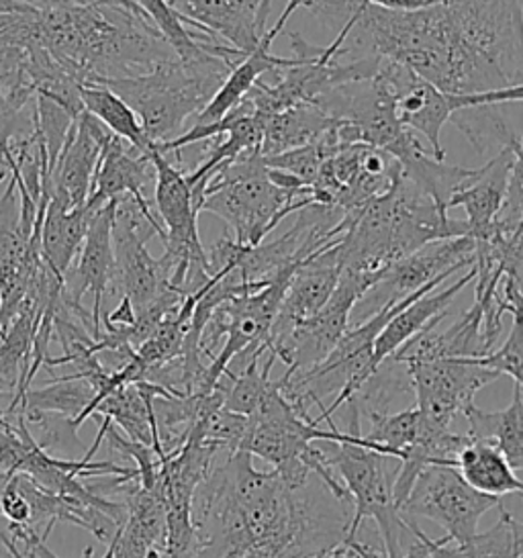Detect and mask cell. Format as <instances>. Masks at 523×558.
<instances>
[{"label":"cell","instance_id":"cell-1","mask_svg":"<svg viewBox=\"0 0 523 558\" xmlns=\"http://www.w3.org/2000/svg\"><path fill=\"white\" fill-rule=\"evenodd\" d=\"M378 56L411 68L450 95L520 86L522 0H441L417 11L362 2L342 58Z\"/></svg>","mask_w":523,"mask_h":558},{"label":"cell","instance_id":"cell-2","mask_svg":"<svg viewBox=\"0 0 523 558\" xmlns=\"http://www.w3.org/2000/svg\"><path fill=\"white\" fill-rule=\"evenodd\" d=\"M37 19L44 46L82 84L146 74L179 58L135 0H90Z\"/></svg>","mask_w":523,"mask_h":558},{"label":"cell","instance_id":"cell-3","mask_svg":"<svg viewBox=\"0 0 523 558\" xmlns=\"http://www.w3.org/2000/svg\"><path fill=\"white\" fill-rule=\"evenodd\" d=\"M340 231L342 268L382 272L431 242L469 235V221L452 219L401 174L389 193L345 211Z\"/></svg>","mask_w":523,"mask_h":558},{"label":"cell","instance_id":"cell-4","mask_svg":"<svg viewBox=\"0 0 523 558\" xmlns=\"http://www.w3.org/2000/svg\"><path fill=\"white\" fill-rule=\"evenodd\" d=\"M233 66L221 56L193 62L177 58L146 74L100 84L130 105L147 140L158 146L179 137L184 123L211 102Z\"/></svg>","mask_w":523,"mask_h":558},{"label":"cell","instance_id":"cell-5","mask_svg":"<svg viewBox=\"0 0 523 558\" xmlns=\"http://www.w3.org/2000/svg\"><path fill=\"white\" fill-rule=\"evenodd\" d=\"M315 205L311 189L287 191L268 179L260 149L247 151L212 174L200 211L221 217L240 246H258L291 214Z\"/></svg>","mask_w":523,"mask_h":558},{"label":"cell","instance_id":"cell-6","mask_svg":"<svg viewBox=\"0 0 523 558\" xmlns=\"http://www.w3.org/2000/svg\"><path fill=\"white\" fill-rule=\"evenodd\" d=\"M327 462L342 476V485L352 499V520L345 541L358 538L360 525L375 520L387 558H401V538L409 534L408 518L394 506V478L399 473V460L380 454L362 444L327 442ZM411 536V534H409Z\"/></svg>","mask_w":523,"mask_h":558},{"label":"cell","instance_id":"cell-7","mask_svg":"<svg viewBox=\"0 0 523 558\" xmlns=\"http://www.w3.org/2000/svg\"><path fill=\"white\" fill-rule=\"evenodd\" d=\"M373 78L389 90L397 119L411 132L422 133L431 146V156L438 160H446V151L441 148V130L460 111L523 100V84L476 95H450L424 81L411 68L387 58H380Z\"/></svg>","mask_w":523,"mask_h":558},{"label":"cell","instance_id":"cell-8","mask_svg":"<svg viewBox=\"0 0 523 558\" xmlns=\"http://www.w3.org/2000/svg\"><path fill=\"white\" fill-rule=\"evenodd\" d=\"M501 497H490L473 489L457 466L429 464L417 475L405 504L403 518H425L446 530V536L457 544L474 538L478 522L492 508H501Z\"/></svg>","mask_w":523,"mask_h":558},{"label":"cell","instance_id":"cell-9","mask_svg":"<svg viewBox=\"0 0 523 558\" xmlns=\"http://www.w3.org/2000/svg\"><path fill=\"white\" fill-rule=\"evenodd\" d=\"M382 272L342 268L340 280L326 305L309 319L294 326L293 331L270 350V354L289 366L284 371L287 375L305 373L326 361L343 333L352 328V312L360 299L375 287Z\"/></svg>","mask_w":523,"mask_h":558},{"label":"cell","instance_id":"cell-10","mask_svg":"<svg viewBox=\"0 0 523 558\" xmlns=\"http://www.w3.org/2000/svg\"><path fill=\"white\" fill-rule=\"evenodd\" d=\"M154 233L158 235L135 201L119 198L113 223V280H117L123 295L130 296L137 313L172 289V266L163 256L154 258L147 250V242Z\"/></svg>","mask_w":523,"mask_h":558},{"label":"cell","instance_id":"cell-11","mask_svg":"<svg viewBox=\"0 0 523 558\" xmlns=\"http://www.w3.org/2000/svg\"><path fill=\"white\" fill-rule=\"evenodd\" d=\"M471 266H474V240L471 235L431 242L387 266L375 287L360 299L352 317H358V324H362L385 305L408 299L441 275H457Z\"/></svg>","mask_w":523,"mask_h":558},{"label":"cell","instance_id":"cell-12","mask_svg":"<svg viewBox=\"0 0 523 558\" xmlns=\"http://www.w3.org/2000/svg\"><path fill=\"white\" fill-rule=\"evenodd\" d=\"M405 368L415 408L440 426H450L457 415H464L474 405V395L501 377L473 359L405 362Z\"/></svg>","mask_w":523,"mask_h":558},{"label":"cell","instance_id":"cell-13","mask_svg":"<svg viewBox=\"0 0 523 558\" xmlns=\"http://www.w3.org/2000/svg\"><path fill=\"white\" fill-rule=\"evenodd\" d=\"M111 137L113 133L97 117L82 111L48 172L49 198L60 201L68 209L84 207L93 191L102 149Z\"/></svg>","mask_w":523,"mask_h":558},{"label":"cell","instance_id":"cell-14","mask_svg":"<svg viewBox=\"0 0 523 558\" xmlns=\"http://www.w3.org/2000/svg\"><path fill=\"white\" fill-rule=\"evenodd\" d=\"M340 238L313 252L309 258H305V263L296 268L282 299V305L278 310L277 319L268 333V352L280 344L293 331L294 326L319 312L333 293L342 275V260L338 252Z\"/></svg>","mask_w":523,"mask_h":558},{"label":"cell","instance_id":"cell-15","mask_svg":"<svg viewBox=\"0 0 523 558\" xmlns=\"http://www.w3.org/2000/svg\"><path fill=\"white\" fill-rule=\"evenodd\" d=\"M156 179V168L151 162V154H144L133 148L125 140L113 135L109 144L102 149L97 174L93 182V191L88 197V205L98 209L109 201L131 197L139 211L146 215L149 226L158 231V235L166 240V230L151 211V203L146 195L147 184Z\"/></svg>","mask_w":523,"mask_h":558},{"label":"cell","instance_id":"cell-16","mask_svg":"<svg viewBox=\"0 0 523 558\" xmlns=\"http://www.w3.org/2000/svg\"><path fill=\"white\" fill-rule=\"evenodd\" d=\"M119 201L100 205L86 231L84 244L78 254V264L65 275V295L72 303L81 305L82 296L93 293V333L98 340L100 333V310L102 299L114 279L113 223Z\"/></svg>","mask_w":523,"mask_h":558},{"label":"cell","instance_id":"cell-17","mask_svg":"<svg viewBox=\"0 0 523 558\" xmlns=\"http://www.w3.org/2000/svg\"><path fill=\"white\" fill-rule=\"evenodd\" d=\"M182 21L203 34L212 35L235 50L252 53L264 39L262 0H166Z\"/></svg>","mask_w":523,"mask_h":558},{"label":"cell","instance_id":"cell-18","mask_svg":"<svg viewBox=\"0 0 523 558\" xmlns=\"http://www.w3.org/2000/svg\"><path fill=\"white\" fill-rule=\"evenodd\" d=\"M476 279V270L469 268L466 275H462L457 282H452L450 287L441 289L438 293L429 291L425 295L417 296L415 301H411L408 307H403L401 312L392 317L391 322L385 326V329L378 333L375 342V366L378 368L387 359H391L392 354L408 344L411 338H415L417 333H422L436 317H440L450 307V303L457 299L471 282Z\"/></svg>","mask_w":523,"mask_h":558},{"label":"cell","instance_id":"cell-19","mask_svg":"<svg viewBox=\"0 0 523 558\" xmlns=\"http://www.w3.org/2000/svg\"><path fill=\"white\" fill-rule=\"evenodd\" d=\"M513 140L503 146L497 158L487 162V168L478 181H474L471 186L462 189L448 203V211L462 207L466 211V221H469V235L478 238L485 231L490 230V226L499 219L503 211L507 197V179L509 170L513 162Z\"/></svg>","mask_w":523,"mask_h":558},{"label":"cell","instance_id":"cell-20","mask_svg":"<svg viewBox=\"0 0 523 558\" xmlns=\"http://www.w3.org/2000/svg\"><path fill=\"white\" fill-rule=\"evenodd\" d=\"M95 207L68 209L60 201L49 198L44 221H41V260L65 280L74 258L81 254L86 231L95 215Z\"/></svg>","mask_w":523,"mask_h":558},{"label":"cell","instance_id":"cell-21","mask_svg":"<svg viewBox=\"0 0 523 558\" xmlns=\"http://www.w3.org/2000/svg\"><path fill=\"white\" fill-rule=\"evenodd\" d=\"M464 417L473 442L495 446L513 471H523V393L518 385L513 387V399L506 410L485 411L474 403Z\"/></svg>","mask_w":523,"mask_h":558},{"label":"cell","instance_id":"cell-22","mask_svg":"<svg viewBox=\"0 0 523 558\" xmlns=\"http://www.w3.org/2000/svg\"><path fill=\"white\" fill-rule=\"evenodd\" d=\"M338 125L315 105H296L264 119L260 154L264 158L309 146Z\"/></svg>","mask_w":523,"mask_h":558},{"label":"cell","instance_id":"cell-23","mask_svg":"<svg viewBox=\"0 0 523 558\" xmlns=\"http://www.w3.org/2000/svg\"><path fill=\"white\" fill-rule=\"evenodd\" d=\"M294 64H296V56L278 58L270 51L264 50L262 46L258 50L247 53L242 62L231 68L226 83L219 86L211 102L196 116L195 125H209V123L221 121L231 109H235L245 99V95L254 88V84L258 83L262 76L294 66Z\"/></svg>","mask_w":523,"mask_h":558},{"label":"cell","instance_id":"cell-24","mask_svg":"<svg viewBox=\"0 0 523 558\" xmlns=\"http://www.w3.org/2000/svg\"><path fill=\"white\" fill-rule=\"evenodd\" d=\"M457 469L476 492L501 499L511 493L523 495L522 478H518L506 457L490 444L471 440L458 452Z\"/></svg>","mask_w":523,"mask_h":558},{"label":"cell","instance_id":"cell-25","mask_svg":"<svg viewBox=\"0 0 523 558\" xmlns=\"http://www.w3.org/2000/svg\"><path fill=\"white\" fill-rule=\"evenodd\" d=\"M81 99L84 111L97 117L98 121L113 135L125 140L133 148L144 151V154L154 151L156 144H151L147 140L137 116L131 111V107L125 100L114 95L111 88H107L105 84H81Z\"/></svg>","mask_w":523,"mask_h":558},{"label":"cell","instance_id":"cell-26","mask_svg":"<svg viewBox=\"0 0 523 558\" xmlns=\"http://www.w3.org/2000/svg\"><path fill=\"white\" fill-rule=\"evenodd\" d=\"M95 395H97V387L88 378L68 375V377L56 378L48 387L29 389L23 397L19 413L41 411V413H58L74 420L93 403Z\"/></svg>","mask_w":523,"mask_h":558},{"label":"cell","instance_id":"cell-27","mask_svg":"<svg viewBox=\"0 0 523 558\" xmlns=\"http://www.w3.org/2000/svg\"><path fill=\"white\" fill-rule=\"evenodd\" d=\"M368 432H362V436L368 442L376 444L380 454H387L391 459L401 460L405 450L415 442L417 427H419V411L417 408L397 411V413H368ZM362 417V420H364Z\"/></svg>","mask_w":523,"mask_h":558},{"label":"cell","instance_id":"cell-28","mask_svg":"<svg viewBox=\"0 0 523 558\" xmlns=\"http://www.w3.org/2000/svg\"><path fill=\"white\" fill-rule=\"evenodd\" d=\"M495 254L503 277L511 280L523 296V221L501 242H497Z\"/></svg>","mask_w":523,"mask_h":558},{"label":"cell","instance_id":"cell-29","mask_svg":"<svg viewBox=\"0 0 523 558\" xmlns=\"http://www.w3.org/2000/svg\"><path fill=\"white\" fill-rule=\"evenodd\" d=\"M511 148H513V162L507 179V197L501 217L520 223L523 221V133L520 140H513Z\"/></svg>","mask_w":523,"mask_h":558},{"label":"cell","instance_id":"cell-30","mask_svg":"<svg viewBox=\"0 0 523 558\" xmlns=\"http://www.w3.org/2000/svg\"><path fill=\"white\" fill-rule=\"evenodd\" d=\"M0 513L9 520V524H32V506L23 492L16 487L13 476L4 483L0 492Z\"/></svg>","mask_w":523,"mask_h":558},{"label":"cell","instance_id":"cell-31","mask_svg":"<svg viewBox=\"0 0 523 558\" xmlns=\"http://www.w3.org/2000/svg\"><path fill=\"white\" fill-rule=\"evenodd\" d=\"M7 536L11 538V541L19 542V544H27V546H32L33 553H35V557L37 558H60L56 553H51L48 548V534H39L37 532V527H32V525H9V532H7ZM95 555V550L88 546L86 550H84V555L81 558H93Z\"/></svg>","mask_w":523,"mask_h":558},{"label":"cell","instance_id":"cell-32","mask_svg":"<svg viewBox=\"0 0 523 558\" xmlns=\"http://www.w3.org/2000/svg\"><path fill=\"white\" fill-rule=\"evenodd\" d=\"M135 319H137V312H135L130 296L123 295V299L117 305V310L109 313V315H105L102 324L105 326H113V328H131L135 324Z\"/></svg>","mask_w":523,"mask_h":558},{"label":"cell","instance_id":"cell-33","mask_svg":"<svg viewBox=\"0 0 523 558\" xmlns=\"http://www.w3.org/2000/svg\"><path fill=\"white\" fill-rule=\"evenodd\" d=\"M303 4H305V0H289V2H287L284 11L280 13V17H278L277 23L272 25V29L266 32L264 39H262V48H264V50L270 51L272 41L277 39L278 35L282 34V29H284V25L289 23V19L293 17L294 11H296L299 7H303Z\"/></svg>","mask_w":523,"mask_h":558},{"label":"cell","instance_id":"cell-34","mask_svg":"<svg viewBox=\"0 0 523 558\" xmlns=\"http://www.w3.org/2000/svg\"><path fill=\"white\" fill-rule=\"evenodd\" d=\"M427 558H473L471 553L464 548V544H457V542L450 541V536H443L438 538L431 553L427 555Z\"/></svg>","mask_w":523,"mask_h":558},{"label":"cell","instance_id":"cell-35","mask_svg":"<svg viewBox=\"0 0 523 558\" xmlns=\"http://www.w3.org/2000/svg\"><path fill=\"white\" fill-rule=\"evenodd\" d=\"M364 2L387 11H417V9L438 4L441 0H364Z\"/></svg>","mask_w":523,"mask_h":558},{"label":"cell","instance_id":"cell-36","mask_svg":"<svg viewBox=\"0 0 523 558\" xmlns=\"http://www.w3.org/2000/svg\"><path fill=\"white\" fill-rule=\"evenodd\" d=\"M23 7H32L35 11H49V9H62V7H74V4H84L90 0H15Z\"/></svg>","mask_w":523,"mask_h":558},{"label":"cell","instance_id":"cell-37","mask_svg":"<svg viewBox=\"0 0 523 558\" xmlns=\"http://www.w3.org/2000/svg\"><path fill=\"white\" fill-rule=\"evenodd\" d=\"M32 7H23L15 0H0V15H9V13H21V11H27Z\"/></svg>","mask_w":523,"mask_h":558},{"label":"cell","instance_id":"cell-38","mask_svg":"<svg viewBox=\"0 0 523 558\" xmlns=\"http://www.w3.org/2000/svg\"><path fill=\"white\" fill-rule=\"evenodd\" d=\"M7 177H11V170H9V166H7L2 154H0V182L4 181Z\"/></svg>","mask_w":523,"mask_h":558},{"label":"cell","instance_id":"cell-39","mask_svg":"<svg viewBox=\"0 0 523 558\" xmlns=\"http://www.w3.org/2000/svg\"><path fill=\"white\" fill-rule=\"evenodd\" d=\"M522 393H523V391H522Z\"/></svg>","mask_w":523,"mask_h":558}]
</instances>
